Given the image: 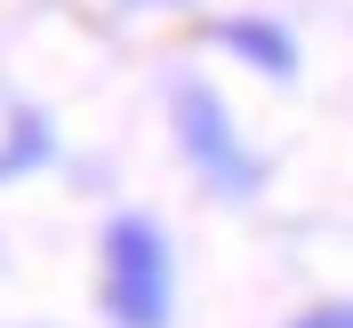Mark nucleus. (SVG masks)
<instances>
[{
	"mask_svg": "<svg viewBox=\"0 0 353 328\" xmlns=\"http://www.w3.org/2000/svg\"><path fill=\"white\" fill-rule=\"evenodd\" d=\"M57 160V129H48V112H17L8 136H0V184H17V176L48 168Z\"/></svg>",
	"mask_w": 353,
	"mask_h": 328,
	"instance_id": "obj_4",
	"label": "nucleus"
},
{
	"mask_svg": "<svg viewBox=\"0 0 353 328\" xmlns=\"http://www.w3.org/2000/svg\"><path fill=\"white\" fill-rule=\"evenodd\" d=\"M169 129H176V144H185V160L201 168V184H217L225 200H257L265 160L241 144L233 105H225L209 80H176V88H169Z\"/></svg>",
	"mask_w": 353,
	"mask_h": 328,
	"instance_id": "obj_2",
	"label": "nucleus"
},
{
	"mask_svg": "<svg viewBox=\"0 0 353 328\" xmlns=\"http://www.w3.org/2000/svg\"><path fill=\"white\" fill-rule=\"evenodd\" d=\"M289 328H353V305H313V312H297Z\"/></svg>",
	"mask_w": 353,
	"mask_h": 328,
	"instance_id": "obj_5",
	"label": "nucleus"
},
{
	"mask_svg": "<svg viewBox=\"0 0 353 328\" xmlns=\"http://www.w3.org/2000/svg\"><path fill=\"white\" fill-rule=\"evenodd\" d=\"M97 256H105L97 296H105L112 328H169V312H176V256H169V232L145 208H121L105 224V248Z\"/></svg>",
	"mask_w": 353,
	"mask_h": 328,
	"instance_id": "obj_1",
	"label": "nucleus"
},
{
	"mask_svg": "<svg viewBox=\"0 0 353 328\" xmlns=\"http://www.w3.org/2000/svg\"><path fill=\"white\" fill-rule=\"evenodd\" d=\"M129 8H185V0H129Z\"/></svg>",
	"mask_w": 353,
	"mask_h": 328,
	"instance_id": "obj_6",
	"label": "nucleus"
},
{
	"mask_svg": "<svg viewBox=\"0 0 353 328\" xmlns=\"http://www.w3.org/2000/svg\"><path fill=\"white\" fill-rule=\"evenodd\" d=\"M217 48L241 56L249 72H265V80H297V32L273 24V17H225L217 24Z\"/></svg>",
	"mask_w": 353,
	"mask_h": 328,
	"instance_id": "obj_3",
	"label": "nucleus"
}]
</instances>
